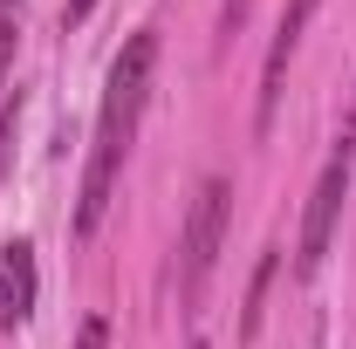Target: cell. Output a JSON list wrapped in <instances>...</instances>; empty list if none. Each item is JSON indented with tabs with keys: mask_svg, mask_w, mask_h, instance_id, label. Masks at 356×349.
<instances>
[{
	"mask_svg": "<svg viewBox=\"0 0 356 349\" xmlns=\"http://www.w3.org/2000/svg\"><path fill=\"white\" fill-rule=\"evenodd\" d=\"M151 76H158V35L137 28L131 42L117 48L110 62V83H103V103H96V144H89L83 165V199H76V233H96L103 213H110V192L124 178V158L137 144V124H144V103H151Z\"/></svg>",
	"mask_w": 356,
	"mask_h": 349,
	"instance_id": "6da1fadb",
	"label": "cell"
},
{
	"mask_svg": "<svg viewBox=\"0 0 356 349\" xmlns=\"http://www.w3.org/2000/svg\"><path fill=\"white\" fill-rule=\"evenodd\" d=\"M350 165H356V117L343 124V137L329 144L322 178H315V192H309L302 240H295V281H309L315 267H322V254H329V240H336V219H343V199H350Z\"/></svg>",
	"mask_w": 356,
	"mask_h": 349,
	"instance_id": "7a4b0ae2",
	"label": "cell"
},
{
	"mask_svg": "<svg viewBox=\"0 0 356 349\" xmlns=\"http://www.w3.org/2000/svg\"><path fill=\"white\" fill-rule=\"evenodd\" d=\"M226 219H233V178L213 172L206 185H199V199H192V213H185V240H178V295H185V302H199L206 274H213V261H220Z\"/></svg>",
	"mask_w": 356,
	"mask_h": 349,
	"instance_id": "3957f363",
	"label": "cell"
},
{
	"mask_svg": "<svg viewBox=\"0 0 356 349\" xmlns=\"http://www.w3.org/2000/svg\"><path fill=\"white\" fill-rule=\"evenodd\" d=\"M315 7L322 0H288L281 7V21H274V42H267V62H261V103H254V137L274 131V110H281V89H288V62H295V48L309 35Z\"/></svg>",
	"mask_w": 356,
	"mask_h": 349,
	"instance_id": "277c9868",
	"label": "cell"
},
{
	"mask_svg": "<svg viewBox=\"0 0 356 349\" xmlns=\"http://www.w3.org/2000/svg\"><path fill=\"white\" fill-rule=\"evenodd\" d=\"M0 274L14 281V295L35 315V288H42V281H35V247H28V240H7V247H0Z\"/></svg>",
	"mask_w": 356,
	"mask_h": 349,
	"instance_id": "5b68a950",
	"label": "cell"
},
{
	"mask_svg": "<svg viewBox=\"0 0 356 349\" xmlns=\"http://www.w3.org/2000/svg\"><path fill=\"white\" fill-rule=\"evenodd\" d=\"M281 274V247H267L261 267H254V288H247V315H240V336H254L261 329V302H267V281Z\"/></svg>",
	"mask_w": 356,
	"mask_h": 349,
	"instance_id": "8992f818",
	"label": "cell"
},
{
	"mask_svg": "<svg viewBox=\"0 0 356 349\" xmlns=\"http://www.w3.org/2000/svg\"><path fill=\"white\" fill-rule=\"evenodd\" d=\"M14 131H21V89L0 103V178H7V165H14Z\"/></svg>",
	"mask_w": 356,
	"mask_h": 349,
	"instance_id": "52a82bcc",
	"label": "cell"
},
{
	"mask_svg": "<svg viewBox=\"0 0 356 349\" xmlns=\"http://www.w3.org/2000/svg\"><path fill=\"white\" fill-rule=\"evenodd\" d=\"M14 42H21V28H14V14H0V96H7V76H14Z\"/></svg>",
	"mask_w": 356,
	"mask_h": 349,
	"instance_id": "ba28073f",
	"label": "cell"
},
{
	"mask_svg": "<svg viewBox=\"0 0 356 349\" xmlns=\"http://www.w3.org/2000/svg\"><path fill=\"white\" fill-rule=\"evenodd\" d=\"M14 322H28V302L14 295V281L0 274V329H14Z\"/></svg>",
	"mask_w": 356,
	"mask_h": 349,
	"instance_id": "9c48e42d",
	"label": "cell"
},
{
	"mask_svg": "<svg viewBox=\"0 0 356 349\" xmlns=\"http://www.w3.org/2000/svg\"><path fill=\"white\" fill-rule=\"evenodd\" d=\"M69 349H110V322H103V315H89L83 329H76V343Z\"/></svg>",
	"mask_w": 356,
	"mask_h": 349,
	"instance_id": "30bf717a",
	"label": "cell"
},
{
	"mask_svg": "<svg viewBox=\"0 0 356 349\" xmlns=\"http://www.w3.org/2000/svg\"><path fill=\"white\" fill-rule=\"evenodd\" d=\"M89 7H96V0H62V35H69V28H83Z\"/></svg>",
	"mask_w": 356,
	"mask_h": 349,
	"instance_id": "8fae6325",
	"label": "cell"
},
{
	"mask_svg": "<svg viewBox=\"0 0 356 349\" xmlns=\"http://www.w3.org/2000/svg\"><path fill=\"white\" fill-rule=\"evenodd\" d=\"M14 7H21V0H0V14H14Z\"/></svg>",
	"mask_w": 356,
	"mask_h": 349,
	"instance_id": "7c38bea8",
	"label": "cell"
},
{
	"mask_svg": "<svg viewBox=\"0 0 356 349\" xmlns=\"http://www.w3.org/2000/svg\"><path fill=\"white\" fill-rule=\"evenodd\" d=\"M192 349H213V343H192Z\"/></svg>",
	"mask_w": 356,
	"mask_h": 349,
	"instance_id": "4fadbf2b",
	"label": "cell"
}]
</instances>
